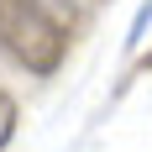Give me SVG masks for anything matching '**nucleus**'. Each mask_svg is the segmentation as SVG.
<instances>
[{"mask_svg": "<svg viewBox=\"0 0 152 152\" xmlns=\"http://www.w3.org/2000/svg\"><path fill=\"white\" fill-rule=\"evenodd\" d=\"M0 53L16 68L47 79L68 58V26L37 0H0Z\"/></svg>", "mask_w": 152, "mask_h": 152, "instance_id": "1", "label": "nucleus"}, {"mask_svg": "<svg viewBox=\"0 0 152 152\" xmlns=\"http://www.w3.org/2000/svg\"><path fill=\"white\" fill-rule=\"evenodd\" d=\"M11 131H16V100L5 89H0V152H5V142H11Z\"/></svg>", "mask_w": 152, "mask_h": 152, "instance_id": "2", "label": "nucleus"}, {"mask_svg": "<svg viewBox=\"0 0 152 152\" xmlns=\"http://www.w3.org/2000/svg\"><path fill=\"white\" fill-rule=\"evenodd\" d=\"M37 5H42V11H53L63 26H74V21H79V0H37Z\"/></svg>", "mask_w": 152, "mask_h": 152, "instance_id": "3", "label": "nucleus"}, {"mask_svg": "<svg viewBox=\"0 0 152 152\" xmlns=\"http://www.w3.org/2000/svg\"><path fill=\"white\" fill-rule=\"evenodd\" d=\"M147 21H152V0H147V5H142V16H137V26H131V37H126V42H131V47L142 42V31H147Z\"/></svg>", "mask_w": 152, "mask_h": 152, "instance_id": "4", "label": "nucleus"}, {"mask_svg": "<svg viewBox=\"0 0 152 152\" xmlns=\"http://www.w3.org/2000/svg\"><path fill=\"white\" fill-rule=\"evenodd\" d=\"M79 5H94V0H79Z\"/></svg>", "mask_w": 152, "mask_h": 152, "instance_id": "5", "label": "nucleus"}]
</instances>
